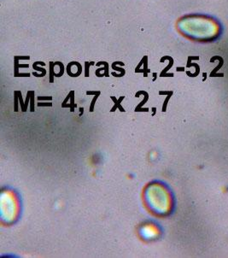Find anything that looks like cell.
<instances>
[{"label": "cell", "mask_w": 228, "mask_h": 258, "mask_svg": "<svg viewBox=\"0 0 228 258\" xmlns=\"http://www.w3.org/2000/svg\"><path fill=\"white\" fill-rule=\"evenodd\" d=\"M178 31L187 39L197 42H210L220 36L221 26L214 17L190 14L180 17L176 23Z\"/></svg>", "instance_id": "1"}, {"label": "cell", "mask_w": 228, "mask_h": 258, "mask_svg": "<svg viewBox=\"0 0 228 258\" xmlns=\"http://www.w3.org/2000/svg\"><path fill=\"white\" fill-rule=\"evenodd\" d=\"M150 190L147 191L149 197V206H151L157 213H166L170 209V197L165 188L161 185H155L150 186Z\"/></svg>", "instance_id": "2"}, {"label": "cell", "mask_w": 228, "mask_h": 258, "mask_svg": "<svg viewBox=\"0 0 228 258\" xmlns=\"http://www.w3.org/2000/svg\"><path fill=\"white\" fill-rule=\"evenodd\" d=\"M157 232V228L153 227L151 225H149L148 227H144L141 230V234H143V237L146 238V239H151L154 236L158 234Z\"/></svg>", "instance_id": "3"}]
</instances>
